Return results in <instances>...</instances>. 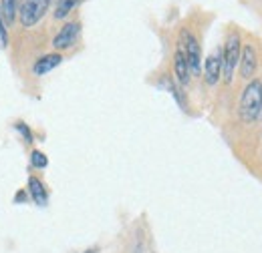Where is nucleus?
I'll return each mask as SVG.
<instances>
[{
  "label": "nucleus",
  "mask_w": 262,
  "mask_h": 253,
  "mask_svg": "<svg viewBox=\"0 0 262 253\" xmlns=\"http://www.w3.org/2000/svg\"><path fill=\"white\" fill-rule=\"evenodd\" d=\"M240 119L244 123H254L262 113V80H250L240 97Z\"/></svg>",
  "instance_id": "1"
},
{
  "label": "nucleus",
  "mask_w": 262,
  "mask_h": 253,
  "mask_svg": "<svg viewBox=\"0 0 262 253\" xmlns=\"http://www.w3.org/2000/svg\"><path fill=\"white\" fill-rule=\"evenodd\" d=\"M240 35L238 32H232L230 37L226 39L224 50H222V78L226 84H230L234 78V71L240 62Z\"/></svg>",
  "instance_id": "2"
},
{
  "label": "nucleus",
  "mask_w": 262,
  "mask_h": 253,
  "mask_svg": "<svg viewBox=\"0 0 262 253\" xmlns=\"http://www.w3.org/2000/svg\"><path fill=\"white\" fill-rule=\"evenodd\" d=\"M179 46L184 50V57L190 69V77H198L202 73V50H200V42L188 28L182 30L179 35Z\"/></svg>",
  "instance_id": "3"
},
{
  "label": "nucleus",
  "mask_w": 262,
  "mask_h": 253,
  "mask_svg": "<svg viewBox=\"0 0 262 253\" xmlns=\"http://www.w3.org/2000/svg\"><path fill=\"white\" fill-rule=\"evenodd\" d=\"M48 4H51V0H22L21 10H19L22 26H26V28L35 26L44 16Z\"/></svg>",
  "instance_id": "4"
},
{
  "label": "nucleus",
  "mask_w": 262,
  "mask_h": 253,
  "mask_svg": "<svg viewBox=\"0 0 262 253\" xmlns=\"http://www.w3.org/2000/svg\"><path fill=\"white\" fill-rule=\"evenodd\" d=\"M240 75L242 78L252 80L258 69V55H256V48L252 44H244V48L240 50Z\"/></svg>",
  "instance_id": "5"
},
{
  "label": "nucleus",
  "mask_w": 262,
  "mask_h": 253,
  "mask_svg": "<svg viewBox=\"0 0 262 253\" xmlns=\"http://www.w3.org/2000/svg\"><path fill=\"white\" fill-rule=\"evenodd\" d=\"M79 32H81V24L79 22H67L59 32H57V37L53 39V46L55 50H67L71 48L77 39H79Z\"/></svg>",
  "instance_id": "6"
},
{
  "label": "nucleus",
  "mask_w": 262,
  "mask_h": 253,
  "mask_svg": "<svg viewBox=\"0 0 262 253\" xmlns=\"http://www.w3.org/2000/svg\"><path fill=\"white\" fill-rule=\"evenodd\" d=\"M222 77V50H214L204 62V80L210 87H214V84L220 80Z\"/></svg>",
  "instance_id": "7"
},
{
  "label": "nucleus",
  "mask_w": 262,
  "mask_h": 253,
  "mask_svg": "<svg viewBox=\"0 0 262 253\" xmlns=\"http://www.w3.org/2000/svg\"><path fill=\"white\" fill-rule=\"evenodd\" d=\"M63 62V57L59 53H51V55H44L41 57L35 66H32V73H35V77H43L46 73H51L53 69H57V66Z\"/></svg>",
  "instance_id": "8"
},
{
  "label": "nucleus",
  "mask_w": 262,
  "mask_h": 253,
  "mask_svg": "<svg viewBox=\"0 0 262 253\" xmlns=\"http://www.w3.org/2000/svg\"><path fill=\"white\" fill-rule=\"evenodd\" d=\"M174 73H175V78L182 87H186V84L190 82V69H188V62H186L182 46H177L175 55H174Z\"/></svg>",
  "instance_id": "9"
},
{
  "label": "nucleus",
  "mask_w": 262,
  "mask_h": 253,
  "mask_svg": "<svg viewBox=\"0 0 262 253\" xmlns=\"http://www.w3.org/2000/svg\"><path fill=\"white\" fill-rule=\"evenodd\" d=\"M28 191H30V197L32 201H35L37 205H46V189H44V185L41 183V179L37 177H30L28 179Z\"/></svg>",
  "instance_id": "10"
},
{
  "label": "nucleus",
  "mask_w": 262,
  "mask_h": 253,
  "mask_svg": "<svg viewBox=\"0 0 262 253\" xmlns=\"http://www.w3.org/2000/svg\"><path fill=\"white\" fill-rule=\"evenodd\" d=\"M19 12V0H0V14L6 24H12Z\"/></svg>",
  "instance_id": "11"
},
{
  "label": "nucleus",
  "mask_w": 262,
  "mask_h": 253,
  "mask_svg": "<svg viewBox=\"0 0 262 253\" xmlns=\"http://www.w3.org/2000/svg\"><path fill=\"white\" fill-rule=\"evenodd\" d=\"M83 0H59L57 4V10H55V19H65V16H69V12H73V8L77 4H81Z\"/></svg>",
  "instance_id": "12"
},
{
  "label": "nucleus",
  "mask_w": 262,
  "mask_h": 253,
  "mask_svg": "<svg viewBox=\"0 0 262 253\" xmlns=\"http://www.w3.org/2000/svg\"><path fill=\"white\" fill-rule=\"evenodd\" d=\"M30 163H32V167H37V169H44L48 165V159H46L44 153H41V151H32Z\"/></svg>",
  "instance_id": "13"
},
{
  "label": "nucleus",
  "mask_w": 262,
  "mask_h": 253,
  "mask_svg": "<svg viewBox=\"0 0 262 253\" xmlns=\"http://www.w3.org/2000/svg\"><path fill=\"white\" fill-rule=\"evenodd\" d=\"M8 44V30H6V22L2 20V14H0V48H4Z\"/></svg>",
  "instance_id": "14"
},
{
  "label": "nucleus",
  "mask_w": 262,
  "mask_h": 253,
  "mask_svg": "<svg viewBox=\"0 0 262 253\" xmlns=\"http://www.w3.org/2000/svg\"><path fill=\"white\" fill-rule=\"evenodd\" d=\"M16 129L22 133V137H24L26 143H32V135H30V131H28V127H26L24 123H16Z\"/></svg>",
  "instance_id": "15"
},
{
  "label": "nucleus",
  "mask_w": 262,
  "mask_h": 253,
  "mask_svg": "<svg viewBox=\"0 0 262 253\" xmlns=\"http://www.w3.org/2000/svg\"><path fill=\"white\" fill-rule=\"evenodd\" d=\"M85 253H97V251H85Z\"/></svg>",
  "instance_id": "16"
}]
</instances>
